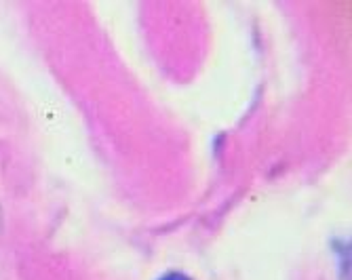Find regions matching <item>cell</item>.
I'll return each mask as SVG.
<instances>
[{
	"label": "cell",
	"instance_id": "6da1fadb",
	"mask_svg": "<svg viewBox=\"0 0 352 280\" xmlns=\"http://www.w3.org/2000/svg\"><path fill=\"white\" fill-rule=\"evenodd\" d=\"M161 280H192V278L186 276V274H182V272H169V274H165Z\"/></svg>",
	"mask_w": 352,
	"mask_h": 280
}]
</instances>
